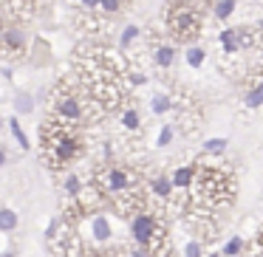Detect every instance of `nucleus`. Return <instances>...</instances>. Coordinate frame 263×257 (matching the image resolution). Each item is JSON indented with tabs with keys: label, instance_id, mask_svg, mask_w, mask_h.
<instances>
[{
	"label": "nucleus",
	"instance_id": "1",
	"mask_svg": "<svg viewBox=\"0 0 263 257\" xmlns=\"http://www.w3.org/2000/svg\"><path fill=\"white\" fill-rule=\"evenodd\" d=\"M235 192V184L232 175L223 170H212V167H201L198 175H195L193 184V201L195 204H206V206H218V204H227L232 201Z\"/></svg>",
	"mask_w": 263,
	"mask_h": 257
},
{
	"label": "nucleus",
	"instance_id": "2",
	"mask_svg": "<svg viewBox=\"0 0 263 257\" xmlns=\"http://www.w3.org/2000/svg\"><path fill=\"white\" fill-rule=\"evenodd\" d=\"M167 29H170V34L176 37V40L190 43L201 34V14L195 12L190 3L178 0V3H173V6L167 9Z\"/></svg>",
	"mask_w": 263,
	"mask_h": 257
},
{
	"label": "nucleus",
	"instance_id": "3",
	"mask_svg": "<svg viewBox=\"0 0 263 257\" xmlns=\"http://www.w3.org/2000/svg\"><path fill=\"white\" fill-rule=\"evenodd\" d=\"M130 238H133V243L142 246V249H156L159 243L167 240V232H164L161 218L144 209V212H139V215L130 218Z\"/></svg>",
	"mask_w": 263,
	"mask_h": 257
},
{
	"label": "nucleus",
	"instance_id": "4",
	"mask_svg": "<svg viewBox=\"0 0 263 257\" xmlns=\"http://www.w3.org/2000/svg\"><path fill=\"white\" fill-rule=\"evenodd\" d=\"M110 238H114L110 221L105 215H99V212H93V215H91V240H93V243H99V246H105Z\"/></svg>",
	"mask_w": 263,
	"mask_h": 257
},
{
	"label": "nucleus",
	"instance_id": "5",
	"mask_svg": "<svg viewBox=\"0 0 263 257\" xmlns=\"http://www.w3.org/2000/svg\"><path fill=\"white\" fill-rule=\"evenodd\" d=\"M23 34L20 31H6V37H3V54L6 57H17V54H23Z\"/></svg>",
	"mask_w": 263,
	"mask_h": 257
},
{
	"label": "nucleus",
	"instance_id": "6",
	"mask_svg": "<svg viewBox=\"0 0 263 257\" xmlns=\"http://www.w3.org/2000/svg\"><path fill=\"white\" fill-rule=\"evenodd\" d=\"M195 175H198L195 167H178V170L173 172V184H176V189H193Z\"/></svg>",
	"mask_w": 263,
	"mask_h": 257
},
{
	"label": "nucleus",
	"instance_id": "7",
	"mask_svg": "<svg viewBox=\"0 0 263 257\" xmlns=\"http://www.w3.org/2000/svg\"><path fill=\"white\" fill-rule=\"evenodd\" d=\"M173 192H176V184H173V178L159 175V178L153 181V195H159L161 201H170V198H173Z\"/></svg>",
	"mask_w": 263,
	"mask_h": 257
},
{
	"label": "nucleus",
	"instance_id": "8",
	"mask_svg": "<svg viewBox=\"0 0 263 257\" xmlns=\"http://www.w3.org/2000/svg\"><path fill=\"white\" fill-rule=\"evenodd\" d=\"M14 226H17V212H14L12 206H3V209H0V229H3V232H12Z\"/></svg>",
	"mask_w": 263,
	"mask_h": 257
},
{
	"label": "nucleus",
	"instance_id": "9",
	"mask_svg": "<svg viewBox=\"0 0 263 257\" xmlns=\"http://www.w3.org/2000/svg\"><path fill=\"white\" fill-rule=\"evenodd\" d=\"M246 105H249V108H260L263 105V80L257 82L255 88H249V93H246Z\"/></svg>",
	"mask_w": 263,
	"mask_h": 257
},
{
	"label": "nucleus",
	"instance_id": "10",
	"mask_svg": "<svg viewBox=\"0 0 263 257\" xmlns=\"http://www.w3.org/2000/svg\"><path fill=\"white\" fill-rule=\"evenodd\" d=\"M173 54H176V51H173L170 46H159V48H156V65L167 68V65L173 63Z\"/></svg>",
	"mask_w": 263,
	"mask_h": 257
},
{
	"label": "nucleus",
	"instance_id": "11",
	"mask_svg": "<svg viewBox=\"0 0 263 257\" xmlns=\"http://www.w3.org/2000/svg\"><path fill=\"white\" fill-rule=\"evenodd\" d=\"M232 12H235V0H218V3H215V17L227 20Z\"/></svg>",
	"mask_w": 263,
	"mask_h": 257
},
{
	"label": "nucleus",
	"instance_id": "12",
	"mask_svg": "<svg viewBox=\"0 0 263 257\" xmlns=\"http://www.w3.org/2000/svg\"><path fill=\"white\" fill-rule=\"evenodd\" d=\"M173 108V99L167 96V93H156L153 96V110L156 113H164V110H170Z\"/></svg>",
	"mask_w": 263,
	"mask_h": 257
},
{
	"label": "nucleus",
	"instance_id": "13",
	"mask_svg": "<svg viewBox=\"0 0 263 257\" xmlns=\"http://www.w3.org/2000/svg\"><path fill=\"white\" fill-rule=\"evenodd\" d=\"M122 125H125V130H139V113L133 108H127L122 113Z\"/></svg>",
	"mask_w": 263,
	"mask_h": 257
},
{
	"label": "nucleus",
	"instance_id": "14",
	"mask_svg": "<svg viewBox=\"0 0 263 257\" xmlns=\"http://www.w3.org/2000/svg\"><path fill=\"white\" fill-rule=\"evenodd\" d=\"M240 251H243V240L240 238H232L227 246H223V257H238Z\"/></svg>",
	"mask_w": 263,
	"mask_h": 257
},
{
	"label": "nucleus",
	"instance_id": "15",
	"mask_svg": "<svg viewBox=\"0 0 263 257\" xmlns=\"http://www.w3.org/2000/svg\"><path fill=\"white\" fill-rule=\"evenodd\" d=\"M184 257H204V243L201 240H190L184 246Z\"/></svg>",
	"mask_w": 263,
	"mask_h": 257
},
{
	"label": "nucleus",
	"instance_id": "16",
	"mask_svg": "<svg viewBox=\"0 0 263 257\" xmlns=\"http://www.w3.org/2000/svg\"><path fill=\"white\" fill-rule=\"evenodd\" d=\"M227 150V139H212V142H204V153H223Z\"/></svg>",
	"mask_w": 263,
	"mask_h": 257
},
{
	"label": "nucleus",
	"instance_id": "17",
	"mask_svg": "<svg viewBox=\"0 0 263 257\" xmlns=\"http://www.w3.org/2000/svg\"><path fill=\"white\" fill-rule=\"evenodd\" d=\"M9 125H12V133H14V139H17V142H20V147H23V150H29V139H26V133L20 130L17 119H12V122H9Z\"/></svg>",
	"mask_w": 263,
	"mask_h": 257
},
{
	"label": "nucleus",
	"instance_id": "18",
	"mask_svg": "<svg viewBox=\"0 0 263 257\" xmlns=\"http://www.w3.org/2000/svg\"><path fill=\"white\" fill-rule=\"evenodd\" d=\"M187 57H190V65H193V68H198V65L206 60V54L201 51V48H190V54H187Z\"/></svg>",
	"mask_w": 263,
	"mask_h": 257
},
{
	"label": "nucleus",
	"instance_id": "19",
	"mask_svg": "<svg viewBox=\"0 0 263 257\" xmlns=\"http://www.w3.org/2000/svg\"><path fill=\"white\" fill-rule=\"evenodd\" d=\"M139 34H142V31H139L136 26H130V29H125V37H122V46H130V43L136 40Z\"/></svg>",
	"mask_w": 263,
	"mask_h": 257
},
{
	"label": "nucleus",
	"instance_id": "20",
	"mask_svg": "<svg viewBox=\"0 0 263 257\" xmlns=\"http://www.w3.org/2000/svg\"><path fill=\"white\" fill-rule=\"evenodd\" d=\"M17 110H23V113H29V110H31V96H29V93L17 96Z\"/></svg>",
	"mask_w": 263,
	"mask_h": 257
},
{
	"label": "nucleus",
	"instance_id": "21",
	"mask_svg": "<svg viewBox=\"0 0 263 257\" xmlns=\"http://www.w3.org/2000/svg\"><path fill=\"white\" fill-rule=\"evenodd\" d=\"M170 139H173V127H164V130H161V136H159V147H167V144H170Z\"/></svg>",
	"mask_w": 263,
	"mask_h": 257
},
{
	"label": "nucleus",
	"instance_id": "22",
	"mask_svg": "<svg viewBox=\"0 0 263 257\" xmlns=\"http://www.w3.org/2000/svg\"><path fill=\"white\" fill-rule=\"evenodd\" d=\"M102 9H105V14H114L119 9V0H102Z\"/></svg>",
	"mask_w": 263,
	"mask_h": 257
},
{
	"label": "nucleus",
	"instance_id": "23",
	"mask_svg": "<svg viewBox=\"0 0 263 257\" xmlns=\"http://www.w3.org/2000/svg\"><path fill=\"white\" fill-rule=\"evenodd\" d=\"M3 257H14V251H3Z\"/></svg>",
	"mask_w": 263,
	"mask_h": 257
},
{
	"label": "nucleus",
	"instance_id": "24",
	"mask_svg": "<svg viewBox=\"0 0 263 257\" xmlns=\"http://www.w3.org/2000/svg\"><path fill=\"white\" fill-rule=\"evenodd\" d=\"M210 257H223V254H210Z\"/></svg>",
	"mask_w": 263,
	"mask_h": 257
}]
</instances>
